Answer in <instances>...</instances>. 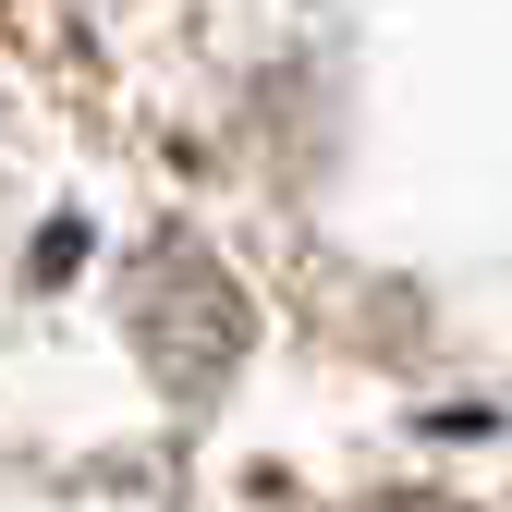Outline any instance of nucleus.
I'll return each instance as SVG.
<instances>
[{
    "instance_id": "1",
    "label": "nucleus",
    "mask_w": 512,
    "mask_h": 512,
    "mask_svg": "<svg viewBox=\"0 0 512 512\" xmlns=\"http://www.w3.org/2000/svg\"><path fill=\"white\" fill-rule=\"evenodd\" d=\"M135 342L159 354L171 391H208V378L232 366L244 317H232V293H220V269H208L196 244H159L147 269H135Z\"/></svg>"
}]
</instances>
